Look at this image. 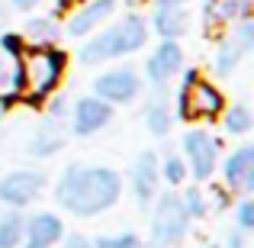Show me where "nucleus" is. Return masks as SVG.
Here are the masks:
<instances>
[{"label":"nucleus","instance_id":"f257e3e1","mask_svg":"<svg viewBox=\"0 0 254 248\" xmlns=\"http://www.w3.org/2000/svg\"><path fill=\"white\" fill-rule=\"evenodd\" d=\"M123 197V174L110 165L74 162L55 184V203L74 219H93L113 210Z\"/></svg>","mask_w":254,"mask_h":248},{"label":"nucleus","instance_id":"f03ea898","mask_svg":"<svg viewBox=\"0 0 254 248\" xmlns=\"http://www.w3.org/2000/svg\"><path fill=\"white\" fill-rule=\"evenodd\" d=\"M148 42V23L138 13H126L116 26H106V29H97L93 36L84 39V45L77 49V62L93 68V65L103 62H116V58H126L132 52L145 49Z\"/></svg>","mask_w":254,"mask_h":248},{"label":"nucleus","instance_id":"7ed1b4c3","mask_svg":"<svg viewBox=\"0 0 254 248\" xmlns=\"http://www.w3.org/2000/svg\"><path fill=\"white\" fill-rule=\"evenodd\" d=\"M19 68H23L19 103L42 106L58 90L64 71H68V52L58 49V45H26L23 58H19Z\"/></svg>","mask_w":254,"mask_h":248},{"label":"nucleus","instance_id":"20e7f679","mask_svg":"<svg viewBox=\"0 0 254 248\" xmlns=\"http://www.w3.org/2000/svg\"><path fill=\"white\" fill-rule=\"evenodd\" d=\"M229 106L225 93L219 90L212 81H206L196 68L184 71L177 87V106H171L174 116L180 123H212L222 116V110Z\"/></svg>","mask_w":254,"mask_h":248},{"label":"nucleus","instance_id":"39448f33","mask_svg":"<svg viewBox=\"0 0 254 248\" xmlns=\"http://www.w3.org/2000/svg\"><path fill=\"white\" fill-rule=\"evenodd\" d=\"M193 219L187 216L180 190H164L151 203V229H148V245L151 248H177L187 239Z\"/></svg>","mask_w":254,"mask_h":248},{"label":"nucleus","instance_id":"423d86ee","mask_svg":"<svg viewBox=\"0 0 254 248\" xmlns=\"http://www.w3.org/2000/svg\"><path fill=\"white\" fill-rule=\"evenodd\" d=\"M180 155L187 162L190 180L206 184V180H212V174L219 171V162H222V139L212 136L209 129H187L180 139Z\"/></svg>","mask_w":254,"mask_h":248},{"label":"nucleus","instance_id":"0eeeda50","mask_svg":"<svg viewBox=\"0 0 254 248\" xmlns=\"http://www.w3.org/2000/svg\"><path fill=\"white\" fill-rule=\"evenodd\" d=\"M49 187V177L39 167H16L0 177V206L6 210H26L32 206Z\"/></svg>","mask_w":254,"mask_h":248},{"label":"nucleus","instance_id":"6e6552de","mask_svg":"<svg viewBox=\"0 0 254 248\" xmlns=\"http://www.w3.org/2000/svg\"><path fill=\"white\" fill-rule=\"evenodd\" d=\"M93 97H100L110 106H129L142 97V78L135 68H110L100 78H93Z\"/></svg>","mask_w":254,"mask_h":248},{"label":"nucleus","instance_id":"1a4fd4ad","mask_svg":"<svg viewBox=\"0 0 254 248\" xmlns=\"http://www.w3.org/2000/svg\"><path fill=\"white\" fill-rule=\"evenodd\" d=\"M129 190L145 213L151 210L155 197L161 193V171H158V152H138L129 167Z\"/></svg>","mask_w":254,"mask_h":248},{"label":"nucleus","instance_id":"9d476101","mask_svg":"<svg viewBox=\"0 0 254 248\" xmlns=\"http://www.w3.org/2000/svg\"><path fill=\"white\" fill-rule=\"evenodd\" d=\"M116 6H119L116 0H84L81 6H74V10L68 13L62 36H68V39H87V36H93L100 26L110 23V16L116 13Z\"/></svg>","mask_w":254,"mask_h":248},{"label":"nucleus","instance_id":"9b49d317","mask_svg":"<svg viewBox=\"0 0 254 248\" xmlns=\"http://www.w3.org/2000/svg\"><path fill=\"white\" fill-rule=\"evenodd\" d=\"M110 123H113V106L103 103L100 97H93V93H87V97H81L71 106V136H77V139L97 136Z\"/></svg>","mask_w":254,"mask_h":248},{"label":"nucleus","instance_id":"f8f14e48","mask_svg":"<svg viewBox=\"0 0 254 248\" xmlns=\"http://www.w3.org/2000/svg\"><path fill=\"white\" fill-rule=\"evenodd\" d=\"M219 171H222V187L232 193L242 190L245 197L254 193V145H238L229 158L219 162Z\"/></svg>","mask_w":254,"mask_h":248},{"label":"nucleus","instance_id":"ddd939ff","mask_svg":"<svg viewBox=\"0 0 254 248\" xmlns=\"http://www.w3.org/2000/svg\"><path fill=\"white\" fill-rule=\"evenodd\" d=\"M64 223L58 213L52 210H39L32 216H26V226H23V242L19 248H55L64 236Z\"/></svg>","mask_w":254,"mask_h":248},{"label":"nucleus","instance_id":"4468645a","mask_svg":"<svg viewBox=\"0 0 254 248\" xmlns=\"http://www.w3.org/2000/svg\"><path fill=\"white\" fill-rule=\"evenodd\" d=\"M180 68H184V49H180V42H171V39H161L151 49V55L145 58V75H148L151 87L168 84L171 78L180 75Z\"/></svg>","mask_w":254,"mask_h":248},{"label":"nucleus","instance_id":"2eb2a0df","mask_svg":"<svg viewBox=\"0 0 254 248\" xmlns=\"http://www.w3.org/2000/svg\"><path fill=\"white\" fill-rule=\"evenodd\" d=\"M142 119H145V129L151 132L155 139H164L174 126V110H171V93H168V84H155L145 100V110H142Z\"/></svg>","mask_w":254,"mask_h":248},{"label":"nucleus","instance_id":"dca6fc26","mask_svg":"<svg viewBox=\"0 0 254 248\" xmlns=\"http://www.w3.org/2000/svg\"><path fill=\"white\" fill-rule=\"evenodd\" d=\"M254 0H206L203 6V23L209 32H219L238 19H251Z\"/></svg>","mask_w":254,"mask_h":248},{"label":"nucleus","instance_id":"f3484780","mask_svg":"<svg viewBox=\"0 0 254 248\" xmlns=\"http://www.w3.org/2000/svg\"><path fill=\"white\" fill-rule=\"evenodd\" d=\"M68 136L71 132L64 129V123H55V119H45L42 126H39L36 132H32L29 139V158H36V162H45V158H55L58 152L68 145Z\"/></svg>","mask_w":254,"mask_h":248},{"label":"nucleus","instance_id":"a211bd4d","mask_svg":"<svg viewBox=\"0 0 254 248\" xmlns=\"http://www.w3.org/2000/svg\"><path fill=\"white\" fill-rule=\"evenodd\" d=\"M151 32H158L161 39L177 42L187 29H190V16H187V6H155L151 13Z\"/></svg>","mask_w":254,"mask_h":248},{"label":"nucleus","instance_id":"6ab92c4d","mask_svg":"<svg viewBox=\"0 0 254 248\" xmlns=\"http://www.w3.org/2000/svg\"><path fill=\"white\" fill-rule=\"evenodd\" d=\"M19 36L26 39V45H58L62 39V26L55 23V16H32L23 26Z\"/></svg>","mask_w":254,"mask_h":248},{"label":"nucleus","instance_id":"aec40b11","mask_svg":"<svg viewBox=\"0 0 254 248\" xmlns=\"http://www.w3.org/2000/svg\"><path fill=\"white\" fill-rule=\"evenodd\" d=\"M245 55H248V52H245L232 36H225L222 42L216 45V55H212V71H216L219 78H229L232 71L242 65V58H245Z\"/></svg>","mask_w":254,"mask_h":248},{"label":"nucleus","instance_id":"412c9836","mask_svg":"<svg viewBox=\"0 0 254 248\" xmlns=\"http://www.w3.org/2000/svg\"><path fill=\"white\" fill-rule=\"evenodd\" d=\"M158 171H161V184H168L171 190H180V187L190 180V171H187L184 155L177 152H168V155H158Z\"/></svg>","mask_w":254,"mask_h":248},{"label":"nucleus","instance_id":"4be33fe9","mask_svg":"<svg viewBox=\"0 0 254 248\" xmlns=\"http://www.w3.org/2000/svg\"><path fill=\"white\" fill-rule=\"evenodd\" d=\"M222 129L229 132V136H248L254 129V116H251V106L248 103H232L222 110Z\"/></svg>","mask_w":254,"mask_h":248},{"label":"nucleus","instance_id":"5701e85b","mask_svg":"<svg viewBox=\"0 0 254 248\" xmlns=\"http://www.w3.org/2000/svg\"><path fill=\"white\" fill-rule=\"evenodd\" d=\"M23 226H26L23 213L6 210L0 216V248H19V242H23Z\"/></svg>","mask_w":254,"mask_h":248},{"label":"nucleus","instance_id":"b1692460","mask_svg":"<svg viewBox=\"0 0 254 248\" xmlns=\"http://www.w3.org/2000/svg\"><path fill=\"white\" fill-rule=\"evenodd\" d=\"M180 200H184V210L190 219H203L206 213H209V197H206L199 187H187V190H180Z\"/></svg>","mask_w":254,"mask_h":248},{"label":"nucleus","instance_id":"393cba45","mask_svg":"<svg viewBox=\"0 0 254 248\" xmlns=\"http://www.w3.org/2000/svg\"><path fill=\"white\" fill-rule=\"evenodd\" d=\"M93 248H142V239L135 232H113V236H97L90 239Z\"/></svg>","mask_w":254,"mask_h":248},{"label":"nucleus","instance_id":"a878e982","mask_svg":"<svg viewBox=\"0 0 254 248\" xmlns=\"http://www.w3.org/2000/svg\"><path fill=\"white\" fill-rule=\"evenodd\" d=\"M235 232H242V236L254 232V200L251 197H242L235 203Z\"/></svg>","mask_w":254,"mask_h":248},{"label":"nucleus","instance_id":"bb28decb","mask_svg":"<svg viewBox=\"0 0 254 248\" xmlns=\"http://www.w3.org/2000/svg\"><path fill=\"white\" fill-rule=\"evenodd\" d=\"M45 110H49V116H45V119H55V123H64V119H68L71 116V103H68V97H64V93H52V97L49 100H45Z\"/></svg>","mask_w":254,"mask_h":248},{"label":"nucleus","instance_id":"cd10ccee","mask_svg":"<svg viewBox=\"0 0 254 248\" xmlns=\"http://www.w3.org/2000/svg\"><path fill=\"white\" fill-rule=\"evenodd\" d=\"M0 52L6 58H13V62H19L23 52H26V39L19 32H0Z\"/></svg>","mask_w":254,"mask_h":248},{"label":"nucleus","instance_id":"c85d7f7f","mask_svg":"<svg viewBox=\"0 0 254 248\" xmlns=\"http://www.w3.org/2000/svg\"><path fill=\"white\" fill-rule=\"evenodd\" d=\"M232 39H235L238 45H242L245 52L254 49V19H238V23H232Z\"/></svg>","mask_w":254,"mask_h":248},{"label":"nucleus","instance_id":"c756f323","mask_svg":"<svg viewBox=\"0 0 254 248\" xmlns=\"http://www.w3.org/2000/svg\"><path fill=\"white\" fill-rule=\"evenodd\" d=\"M55 248H93V245H90L87 236H81V232H64L62 242H58Z\"/></svg>","mask_w":254,"mask_h":248},{"label":"nucleus","instance_id":"7c9ffc66","mask_svg":"<svg viewBox=\"0 0 254 248\" xmlns=\"http://www.w3.org/2000/svg\"><path fill=\"white\" fill-rule=\"evenodd\" d=\"M229 203H232V190H225L222 184L212 187V200H209V206H216V210H225Z\"/></svg>","mask_w":254,"mask_h":248},{"label":"nucleus","instance_id":"2f4dec72","mask_svg":"<svg viewBox=\"0 0 254 248\" xmlns=\"http://www.w3.org/2000/svg\"><path fill=\"white\" fill-rule=\"evenodd\" d=\"M84 0H55V16H64V13H71L74 6H81Z\"/></svg>","mask_w":254,"mask_h":248},{"label":"nucleus","instance_id":"473e14b6","mask_svg":"<svg viewBox=\"0 0 254 248\" xmlns=\"http://www.w3.org/2000/svg\"><path fill=\"white\" fill-rule=\"evenodd\" d=\"M245 239H248V236H242V232H232V236L225 239L219 248H248V242H245Z\"/></svg>","mask_w":254,"mask_h":248},{"label":"nucleus","instance_id":"72a5a7b5","mask_svg":"<svg viewBox=\"0 0 254 248\" xmlns=\"http://www.w3.org/2000/svg\"><path fill=\"white\" fill-rule=\"evenodd\" d=\"M39 3H42V0H10V6H13V10H23V13L36 10Z\"/></svg>","mask_w":254,"mask_h":248},{"label":"nucleus","instance_id":"f704fd0d","mask_svg":"<svg viewBox=\"0 0 254 248\" xmlns=\"http://www.w3.org/2000/svg\"><path fill=\"white\" fill-rule=\"evenodd\" d=\"M155 6H187L190 0H151Z\"/></svg>","mask_w":254,"mask_h":248},{"label":"nucleus","instance_id":"c9c22d12","mask_svg":"<svg viewBox=\"0 0 254 248\" xmlns=\"http://www.w3.org/2000/svg\"><path fill=\"white\" fill-rule=\"evenodd\" d=\"M3 16H6V6H3V3H0V19H3Z\"/></svg>","mask_w":254,"mask_h":248},{"label":"nucleus","instance_id":"e433bc0d","mask_svg":"<svg viewBox=\"0 0 254 248\" xmlns=\"http://www.w3.org/2000/svg\"><path fill=\"white\" fill-rule=\"evenodd\" d=\"M142 248H151V245H148V242H142Z\"/></svg>","mask_w":254,"mask_h":248},{"label":"nucleus","instance_id":"4c0bfd02","mask_svg":"<svg viewBox=\"0 0 254 248\" xmlns=\"http://www.w3.org/2000/svg\"><path fill=\"white\" fill-rule=\"evenodd\" d=\"M203 248H219V245H203Z\"/></svg>","mask_w":254,"mask_h":248},{"label":"nucleus","instance_id":"58836bf2","mask_svg":"<svg viewBox=\"0 0 254 248\" xmlns=\"http://www.w3.org/2000/svg\"><path fill=\"white\" fill-rule=\"evenodd\" d=\"M0 119H3V110H0Z\"/></svg>","mask_w":254,"mask_h":248}]
</instances>
